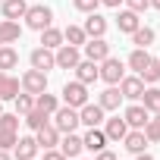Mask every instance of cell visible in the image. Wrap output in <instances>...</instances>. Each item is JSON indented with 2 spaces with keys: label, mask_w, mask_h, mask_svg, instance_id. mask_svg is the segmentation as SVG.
Returning <instances> with one entry per match:
<instances>
[{
  "label": "cell",
  "mask_w": 160,
  "mask_h": 160,
  "mask_svg": "<svg viewBox=\"0 0 160 160\" xmlns=\"http://www.w3.org/2000/svg\"><path fill=\"white\" fill-rule=\"evenodd\" d=\"M16 66H19L16 47H13V44H3V47H0V72H10V69H16Z\"/></svg>",
  "instance_id": "d4e9b609"
},
{
  "label": "cell",
  "mask_w": 160,
  "mask_h": 160,
  "mask_svg": "<svg viewBox=\"0 0 160 160\" xmlns=\"http://www.w3.org/2000/svg\"><path fill=\"white\" fill-rule=\"evenodd\" d=\"M135 160H154V157H151V154L144 151V154H135Z\"/></svg>",
  "instance_id": "ee69618b"
},
{
  "label": "cell",
  "mask_w": 160,
  "mask_h": 160,
  "mask_svg": "<svg viewBox=\"0 0 160 160\" xmlns=\"http://www.w3.org/2000/svg\"><path fill=\"white\" fill-rule=\"evenodd\" d=\"M35 107L44 110L47 116H53L57 107H60V98H57V94H47V91H44V94H35Z\"/></svg>",
  "instance_id": "f1b7e54d"
},
{
  "label": "cell",
  "mask_w": 160,
  "mask_h": 160,
  "mask_svg": "<svg viewBox=\"0 0 160 160\" xmlns=\"http://www.w3.org/2000/svg\"><path fill=\"white\" fill-rule=\"evenodd\" d=\"M75 160H82V157H75Z\"/></svg>",
  "instance_id": "c3c4849f"
},
{
  "label": "cell",
  "mask_w": 160,
  "mask_h": 160,
  "mask_svg": "<svg viewBox=\"0 0 160 160\" xmlns=\"http://www.w3.org/2000/svg\"><path fill=\"white\" fill-rule=\"evenodd\" d=\"M60 151H63L69 160H75L78 154L85 151V144H82V135H75V132H66V135H60Z\"/></svg>",
  "instance_id": "4fadbf2b"
},
{
  "label": "cell",
  "mask_w": 160,
  "mask_h": 160,
  "mask_svg": "<svg viewBox=\"0 0 160 160\" xmlns=\"http://www.w3.org/2000/svg\"><path fill=\"white\" fill-rule=\"evenodd\" d=\"M47 122H50V116H47L44 110H38V107H32V110L25 113V126H28L32 132H38V129H41V126H47Z\"/></svg>",
  "instance_id": "1f68e13d"
},
{
  "label": "cell",
  "mask_w": 160,
  "mask_h": 160,
  "mask_svg": "<svg viewBox=\"0 0 160 160\" xmlns=\"http://www.w3.org/2000/svg\"><path fill=\"white\" fill-rule=\"evenodd\" d=\"M0 129L16 132V129H19V113H0Z\"/></svg>",
  "instance_id": "e575fe53"
},
{
  "label": "cell",
  "mask_w": 160,
  "mask_h": 160,
  "mask_svg": "<svg viewBox=\"0 0 160 160\" xmlns=\"http://www.w3.org/2000/svg\"><path fill=\"white\" fill-rule=\"evenodd\" d=\"M148 135L141 132V129H132V132H126V138H122V148L129 151V154H144L148 151Z\"/></svg>",
  "instance_id": "7c38bea8"
},
{
  "label": "cell",
  "mask_w": 160,
  "mask_h": 160,
  "mask_svg": "<svg viewBox=\"0 0 160 160\" xmlns=\"http://www.w3.org/2000/svg\"><path fill=\"white\" fill-rule=\"evenodd\" d=\"M138 75H141V82L157 85V82H160V60H154V57H151V63H148V66H144Z\"/></svg>",
  "instance_id": "d6a6232c"
},
{
  "label": "cell",
  "mask_w": 160,
  "mask_h": 160,
  "mask_svg": "<svg viewBox=\"0 0 160 160\" xmlns=\"http://www.w3.org/2000/svg\"><path fill=\"white\" fill-rule=\"evenodd\" d=\"M19 38H22L19 22H13V19H0V47H3V44H16Z\"/></svg>",
  "instance_id": "7402d4cb"
},
{
  "label": "cell",
  "mask_w": 160,
  "mask_h": 160,
  "mask_svg": "<svg viewBox=\"0 0 160 160\" xmlns=\"http://www.w3.org/2000/svg\"><path fill=\"white\" fill-rule=\"evenodd\" d=\"M101 7H110V10H119L122 0H101Z\"/></svg>",
  "instance_id": "b9f144b4"
},
{
  "label": "cell",
  "mask_w": 160,
  "mask_h": 160,
  "mask_svg": "<svg viewBox=\"0 0 160 160\" xmlns=\"http://www.w3.org/2000/svg\"><path fill=\"white\" fill-rule=\"evenodd\" d=\"M82 144H85V151H104L107 148V135H104V129H98V126H91L85 135H82Z\"/></svg>",
  "instance_id": "d6986e66"
},
{
  "label": "cell",
  "mask_w": 160,
  "mask_h": 160,
  "mask_svg": "<svg viewBox=\"0 0 160 160\" xmlns=\"http://www.w3.org/2000/svg\"><path fill=\"white\" fill-rule=\"evenodd\" d=\"M28 63H32V69H41V72H47V69H57L53 50H47V47H35V50H32V57H28Z\"/></svg>",
  "instance_id": "30bf717a"
},
{
  "label": "cell",
  "mask_w": 160,
  "mask_h": 160,
  "mask_svg": "<svg viewBox=\"0 0 160 160\" xmlns=\"http://www.w3.org/2000/svg\"><path fill=\"white\" fill-rule=\"evenodd\" d=\"M122 119H126V126H129V129H144V122L151 119V113H148L141 104H132V107H126Z\"/></svg>",
  "instance_id": "9a60e30c"
},
{
  "label": "cell",
  "mask_w": 160,
  "mask_h": 160,
  "mask_svg": "<svg viewBox=\"0 0 160 160\" xmlns=\"http://www.w3.org/2000/svg\"><path fill=\"white\" fill-rule=\"evenodd\" d=\"M53 126H57V132L60 135H66V132H75L78 126V110L75 107H69V104H63V107H57V113H53V119H50Z\"/></svg>",
  "instance_id": "7a4b0ae2"
},
{
  "label": "cell",
  "mask_w": 160,
  "mask_h": 160,
  "mask_svg": "<svg viewBox=\"0 0 160 160\" xmlns=\"http://www.w3.org/2000/svg\"><path fill=\"white\" fill-rule=\"evenodd\" d=\"M82 28H85V35H88V38H104V35H107V19L94 10V13H88V19H85V25H82Z\"/></svg>",
  "instance_id": "2e32d148"
},
{
  "label": "cell",
  "mask_w": 160,
  "mask_h": 160,
  "mask_svg": "<svg viewBox=\"0 0 160 160\" xmlns=\"http://www.w3.org/2000/svg\"><path fill=\"white\" fill-rule=\"evenodd\" d=\"M141 107H144L148 113H157V110H160V88H157V85L144 88V94H141Z\"/></svg>",
  "instance_id": "f546056e"
},
{
  "label": "cell",
  "mask_w": 160,
  "mask_h": 160,
  "mask_svg": "<svg viewBox=\"0 0 160 160\" xmlns=\"http://www.w3.org/2000/svg\"><path fill=\"white\" fill-rule=\"evenodd\" d=\"M94 160H116V154H113V151H107V148H104V151H98V157H94Z\"/></svg>",
  "instance_id": "60d3db41"
},
{
  "label": "cell",
  "mask_w": 160,
  "mask_h": 160,
  "mask_svg": "<svg viewBox=\"0 0 160 160\" xmlns=\"http://www.w3.org/2000/svg\"><path fill=\"white\" fill-rule=\"evenodd\" d=\"M72 7H75L78 13H85V16H88V13H94V10L101 7V0H72Z\"/></svg>",
  "instance_id": "8d00e7d4"
},
{
  "label": "cell",
  "mask_w": 160,
  "mask_h": 160,
  "mask_svg": "<svg viewBox=\"0 0 160 160\" xmlns=\"http://www.w3.org/2000/svg\"><path fill=\"white\" fill-rule=\"evenodd\" d=\"M148 63H151V53H148L144 47H135V50L129 53V69H135V75H138Z\"/></svg>",
  "instance_id": "4dcf8cb0"
},
{
  "label": "cell",
  "mask_w": 160,
  "mask_h": 160,
  "mask_svg": "<svg viewBox=\"0 0 160 160\" xmlns=\"http://www.w3.org/2000/svg\"><path fill=\"white\" fill-rule=\"evenodd\" d=\"M35 141H38V148H41V151H50V148H57V144H60V132H57V126H53V122L41 126V129L35 132Z\"/></svg>",
  "instance_id": "8fae6325"
},
{
  "label": "cell",
  "mask_w": 160,
  "mask_h": 160,
  "mask_svg": "<svg viewBox=\"0 0 160 160\" xmlns=\"http://www.w3.org/2000/svg\"><path fill=\"white\" fill-rule=\"evenodd\" d=\"M0 160H13V154H10V151H3V148H0Z\"/></svg>",
  "instance_id": "7bdbcfd3"
},
{
  "label": "cell",
  "mask_w": 160,
  "mask_h": 160,
  "mask_svg": "<svg viewBox=\"0 0 160 160\" xmlns=\"http://www.w3.org/2000/svg\"><path fill=\"white\" fill-rule=\"evenodd\" d=\"M0 113H3V101H0Z\"/></svg>",
  "instance_id": "7dc6e473"
},
{
  "label": "cell",
  "mask_w": 160,
  "mask_h": 160,
  "mask_svg": "<svg viewBox=\"0 0 160 160\" xmlns=\"http://www.w3.org/2000/svg\"><path fill=\"white\" fill-rule=\"evenodd\" d=\"M25 10H28V3L25 0H3V3H0V13H3V19H22L25 16Z\"/></svg>",
  "instance_id": "cb8c5ba5"
},
{
  "label": "cell",
  "mask_w": 160,
  "mask_h": 160,
  "mask_svg": "<svg viewBox=\"0 0 160 160\" xmlns=\"http://www.w3.org/2000/svg\"><path fill=\"white\" fill-rule=\"evenodd\" d=\"M0 3H3V0H0Z\"/></svg>",
  "instance_id": "681fc988"
},
{
  "label": "cell",
  "mask_w": 160,
  "mask_h": 160,
  "mask_svg": "<svg viewBox=\"0 0 160 160\" xmlns=\"http://www.w3.org/2000/svg\"><path fill=\"white\" fill-rule=\"evenodd\" d=\"M151 7H154V10H160V0H151Z\"/></svg>",
  "instance_id": "f6af8a7d"
},
{
  "label": "cell",
  "mask_w": 160,
  "mask_h": 160,
  "mask_svg": "<svg viewBox=\"0 0 160 160\" xmlns=\"http://www.w3.org/2000/svg\"><path fill=\"white\" fill-rule=\"evenodd\" d=\"M78 122L88 126V129H91V126H101V122H104V107L88 101L85 107H78Z\"/></svg>",
  "instance_id": "9c48e42d"
},
{
  "label": "cell",
  "mask_w": 160,
  "mask_h": 160,
  "mask_svg": "<svg viewBox=\"0 0 160 160\" xmlns=\"http://www.w3.org/2000/svg\"><path fill=\"white\" fill-rule=\"evenodd\" d=\"M126 132H129V126H126V119H122V116L104 119V135H107V141H122V138H126Z\"/></svg>",
  "instance_id": "ac0fdd59"
},
{
  "label": "cell",
  "mask_w": 160,
  "mask_h": 160,
  "mask_svg": "<svg viewBox=\"0 0 160 160\" xmlns=\"http://www.w3.org/2000/svg\"><path fill=\"white\" fill-rule=\"evenodd\" d=\"M60 98H63V104H69V107L78 110V107H85V104H88V85H82L78 78H72V82L63 85Z\"/></svg>",
  "instance_id": "3957f363"
},
{
  "label": "cell",
  "mask_w": 160,
  "mask_h": 160,
  "mask_svg": "<svg viewBox=\"0 0 160 160\" xmlns=\"http://www.w3.org/2000/svg\"><path fill=\"white\" fill-rule=\"evenodd\" d=\"M154 119H157V122H160V110H157V113H154Z\"/></svg>",
  "instance_id": "bcb514c9"
},
{
  "label": "cell",
  "mask_w": 160,
  "mask_h": 160,
  "mask_svg": "<svg viewBox=\"0 0 160 160\" xmlns=\"http://www.w3.org/2000/svg\"><path fill=\"white\" fill-rule=\"evenodd\" d=\"M53 60H57V69H75L78 60H82V53H78V47H72V44H60L53 50Z\"/></svg>",
  "instance_id": "8992f818"
},
{
  "label": "cell",
  "mask_w": 160,
  "mask_h": 160,
  "mask_svg": "<svg viewBox=\"0 0 160 160\" xmlns=\"http://www.w3.org/2000/svg\"><path fill=\"white\" fill-rule=\"evenodd\" d=\"M141 132L148 135V141H160V122H157V119H148Z\"/></svg>",
  "instance_id": "74e56055"
},
{
  "label": "cell",
  "mask_w": 160,
  "mask_h": 160,
  "mask_svg": "<svg viewBox=\"0 0 160 160\" xmlns=\"http://www.w3.org/2000/svg\"><path fill=\"white\" fill-rule=\"evenodd\" d=\"M25 25L32 28V32H44L47 25H53V10L50 7H44V3H35V7H28L25 10Z\"/></svg>",
  "instance_id": "6da1fadb"
},
{
  "label": "cell",
  "mask_w": 160,
  "mask_h": 160,
  "mask_svg": "<svg viewBox=\"0 0 160 160\" xmlns=\"http://www.w3.org/2000/svg\"><path fill=\"white\" fill-rule=\"evenodd\" d=\"M38 151H41V148H38L35 138H19L16 148H13V157H16V160H35Z\"/></svg>",
  "instance_id": "44dd1931"
},
{
  "label": "cell",
  "mask_w": 160,
  "mask_h": 160,
  "mask_svg": "<svg viewBox=\"0 0 160 160\" xmlns=\"http://www.w3.org/2000/svg\"><path fill=\"white\" fill-rule=\"evenodd\" d=\"M122 101H126V98H122L119 85H107V91H101V98H98V104L104 107V113H107V110H119Z\"/></svg>",
  "instance_id": "e0dca14e"
},
{
  "label": "cell",
  "mask_w": 160,
  "mask_h": 160,
  "mask_svg": "<svg viewBox=\"0 0 160 160\" xmlns=\"http://www.w3.org/2000/svg\"><path fill=\"white\" fill-rule=\"evenodd\" d=\"M19 91H22V82H19V78H13L10 72H0V101H13Z\"/></svg>",
  "instance_id": "ffe728a7"
},
{
  "label": "cell",
  "mask_w": 160,
  "mask_h": 160,
  "mask_svg": "<svg viewBox=\"0 0 160 160\" xmlns=\"http://www.w3.org/2000/svg\"><path fill=\"white\" fill-rule=\"evenodd\" d=\"M63 44V32L60 28H53V25H47L44 32H41V47H47V50H57Z\"/></svg>",
  "instance_id": "83f0119b"
},
{
  "label": "cell",
  "mask_w": 160,
  "mask_h": 160,
  "mask_svg": "<svg viewBox=\"0 0 160 160\" xmlns=\"http://www.w3.org/2000/svg\"><path fill=\"white\" fill-rule=\"evenodd\" d=\"M16 141H19V135H16V132L0 129V148H3V151H13V148H16Z\"/></svg>",
  "instance_id": "d590c367"
},
{
  "label": "cell",
  "mask_w": 160,
  "mask_h": 160,
  "mask_svg": "<svg viewBox=\"0 0 160 160\" xmlns=\"http://www.w3.org/2000/svg\"><path fill=\"white\" fill-rule=\"evenodd\" d=\"M98 69H101V78H104L107 85H119V82H122V75H126V63H122V60H116V57L101 60V63H98Z\"/></svg>",
  "instance_id": "277c9868"
},
{
  "label": "cell",
  "mask_w": 160,
  "mask_h": 160,
  "mask_svg": "<svg viewBox=\"0 0 160 160\" xmlns=\"http://www.w3.org/2000/svg\"><path fill=\"white\" fill-rule=\"evenodd\" d=\"M63 41L72 44V47H82V44L88 41V35H85L82 25H66V28H63Z\"/></svg>",
  "instance_id": "4316f807"
},
{
  "label": "cell",
  "mask_w": 160,
  "mask_h": 160,
  "mask_svg": "<svg viewBox=\"0 0 160 160\" xmlns=\"http://www.w3.org/2000/svg\"><path fill=\"white\" fill-rule=\"evenodd\" d=\"M75 78L82 85H91V82H98L101 78V69H98V63L94 60H78V66H75Z\"/></svg>",
  "instance_id": "5bb4252c"
},
{
  "label": "cell",
  "mask_w": 160,
  "mask_h": 160,
  "mask_svg": "<svg viewBox=\"0 0 160 160\" xmlns=\"http://www.w3.org/2000/svg\"><path fill=\"white\" fill-rule=\"evenodd\" d=\"M19 82H22V91H28V94H44V91H47V72H41V69H25Z\"/></svg>",
  "instance_id": "5b68a950"
},
{
  "label": "cell",
  "mask_w": 160,
  "mask_h": 160,
  "mask_svg": "<svg viewBox=\"0 0 160 160\" xmlns=\"http://www.w3.org/2000/svg\"><path fill=\"white\" fill-rule=\"evenodd\" d=\"M154 38H157V32L148 28V25H138V28L132 32V44H135V47H144V50L154 44Z\"/></svg>",
  "instance_id": "484cf974"
},
{
  "label": "cell",
  "mask_w": 160,
  "mask_h": 160,
  "mask_svg": "<svg viewBox=\"0 0 160 160\" xmlns=\"http://www.w3.org/2000/svg\"><path fill=\"white\" fill-rule=\"evenodd\" d=\"M119 91H122L126 101H141V94H144V82H141V75H122Z\"/></svg>",
  "instance_id": "ba28073f"
},
{
  "label": "cell",
  "mask_w": 160,
  "mask_h": 160,
  "mask_svg": "<svg viewBox=\"0 0 160 160\" xmlns=\"http://www.w3.org/2000/svg\"><path fill=\"white\" fill-rule=\"evenodd\" d=\"M116 25H119V32H126V35H132L138 25H141V19H138V13L135 10H119V16H116Z\"/></svg>",
  "instance_id": "603a6c76"
},
{
  "label": "cell",
  "mask_w": 160,
  "mask_h": 160,
  "mask_svg": "<svg viewBox=\"0 0 160 160\" xmlns=\"http://www.w3.org/2000/svg\"><path fill=\"white\" fill-rule=\"evenodd\" d=\"M13 104H16V113H19V116H25V113L35 107V94H28V91H19V94L13 98Z\"/></svg>",
  "instance_id": "836d02e7"
},
{
  "label": "cell",
  "mask_w": 160,
  "mask_h": 160,
  "mask_svg": "<svg viewBox=\"0 0 160 160\" xmlns=\"http://www.w3.org/2000/svg\"><path fill=\"white\" fill-rule=\"evenodd\" d=\"M122 3H126V7H129V10H135V13H138V16H141V13H144V10H148V7H151V0H122Z\"/></svg>",
  "instance_id": "f35d334b"
},
{
  "label": "cell",
  "mask_w": 160,
  "mask_h": 160,
  "mask_svg": "<svg viewBox=\"0 0 160 160\" xmlns=\"http://www.w3.org/2000/svg\"><path fill=\"white\" fill-rule=\"evenodd\" d=\"M44 160H69L63 151H57V148H50V151H44Z\"/></svg>",
  "instance_id": "ab89813d"
},
{
  "label": "cell",
  "mask_w": 160,
  "mask_h": 160,
  "mask_svg": "<svg viewBox=\"0 0 160 160\" xmlns=\"http://www.w3.org/2000/svg\"><path fill=\"white\" fill-rule=\"evenodd\" d=\"M82 50H85V60H94V63H101V60L110 57V44L104 38H88L82 44Z\"/></svg>",
  "instance_id": "52a82bcc"
}]
</instances>
